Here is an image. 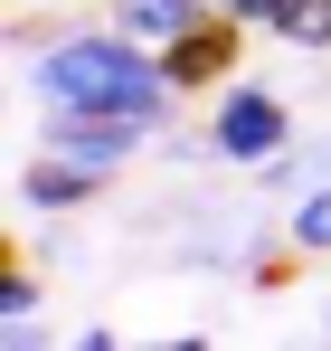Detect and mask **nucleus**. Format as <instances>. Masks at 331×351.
Segmentation results:
<instances>
[{"label": "nucleus", "mask_w": 331, "mask_h": 351, "mask_svg": "<svg viewBox=\"0 0 331 351\" xmlns=\"http://www.w3.org/2000/svg\"><path fill=\"white\" fill-rule=\"evenodd\" d=\"M275 38L303 48V58H331V0H293V10L275 19Z\"/></svg>", "instance_id": "8"}, {"label": "nucleus", "mask_w": 331, "mask_h": 351, "mask_svg": "<svg viewBox=\"0 0 331 351\" xmlns=\"http://www.w3.org/2000/svg\"><path fill=\"white\" fill-rule=\"evenodd\" d=\"M38 304H48V294H38V276H29V266H0V323H10L19 342L38 332Z\"/></svg>", "instance_id": "9"}, {"label": "nucleus", "mask_w": 331, "mask_h": 351, "mask_svg": "<svg viewBox=\"0 0 331 351\" xmlns=\"http://www.w3.org/2000/svg\"><path fill=\"white\" fill-rule=\"evenodd\" d=\"M284 237H293L303 256H331V180H313V190L293 199V219H284Z\"/></svg>", "instance_id": "7"}, {"label": "nucleus", "mask_w": 331, "mask_h": 351, "mask_svg": "<svg viewBox=\"0 0 331 351\" xmlns=\"http://www.w3.org/2000/svg\"><path fill=\"white\" fill-rule=\"evenodd\" d=\"M322 332H331V313H322Z\"/></svg>", "instance_id": "12"}, {"label": "nucleus", "mask_w": 331, "mask_h": 351, "mask_svg": "<svg viewBox=\"0 0 331 351\" xmlns=\"http://www.w3.org/2000/svg\"><path fill=\"white\" fill-rule=\"evenodd\" d=\"M218 0H114V29L123 38H142V48H170L189 19H209Z\"/></svg>", "instance_id": "6"}, {"label": "nucleus", "mask_w": 331, "mask_h": 351, "mask_svg": "<svg viewBox=\"0 0 331 351\" xmlns=\"http://www.w3.org/2000/svg\"><path fill=\"white\" fill-rule=\"evenodd\" d=\"M218 10H227V19H237V29H275V19H284V10H293V0H218Z\"/></svg>", "instance_id": "11"}, {"label": "nucleus", "mask_w": 331, "mask_h": 351, "mask_svg": "<svg viewBox=\"0 0 331 351\" xmlns=\"http://www.w3.org/2000/svg\"><path fill=\"white\" fill-rule=\"evenodd\" d=\"M152 143V123L142 114H48V152H66V162H85V171H123L133 152Z\"/></svg>", "instance_id": "4"}, {"label": "nucleus", "mask_w": 331, "mask_h": 351, "mask_svg": "<svg viewBox=\"0 0 331 351\" xmlns=\"http://www.w3.org/2000/svg\"><path fill=\"white\" fill-rule=\"evenodd\" d=\"M38 95H48V114H142L161 133L180 86L161 76V48H142L123 29H66L38 48Z\"/></svg>", "instance_id": "1"}, {"label": "nucleus", "mask_w": 331, "mask_h": 351, "mask_svg": "<svg viewBox=\"0 0 331 351\" xmlns=\"http://www.w3.org/2000/svg\"><path fill=\"white\" fill-rule=\"evenodd\" d=\"M256 180H265V190H293V199H303V190H313V162H303V152H275V162H256Z\"/></svg>", "instance_id": "10"}, {"label": "nucleus", "mask_w": 331, "mask_h": 351, "mask_svg": "<svg viewBox=\"0 0 331 351\" xmlns=\"http://www.w3.org/2000/svg\"><path fill=\"white\" fill-rule=\"evenodd\" d=\"M237 48H246V29H237L227 10H209V19H189V29L161 48V76L180 95H218L227 76H237Z\"/></svg>", "instance_id": "3"}, {"label": "nucleus", "mask_w": 331, "mask_h": 351, "mask_svg": "<svg viewBox=\"0 0 331 351\" xmlns=\"http://www.w3.org/2000/svg\"><path fill=\"white\" fill-rule=\"evenodd\" d=\"M284 143H293V105H284L275 86H256V76H227L218 105H209V152L218 162H275Z\"/></svg>", "instance_id": "2"}, {"label": "nucleus", "mask_w": 331, "mask_h": 351, "mask_svg": "<svg viewBox=\"0 0 331 351\" xmlns=\"http://www.w3.org/2000/svg\"><path fill=\"white\" fill-rule=\"evenodd\" d=\"M105 190V171H85V162H66V152H38L29 171H19V209L29 219H66V209H85Z\"/></svg>", "instance_id": "5"}]
</instances>
